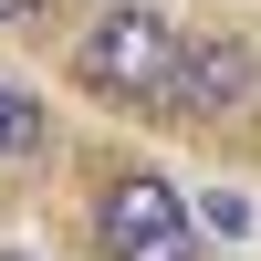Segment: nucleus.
I'll return each mask as SVG.
<instances>
[{"label":"nucleus","instance_id":"2","mask_svg":"<svg viewBox=\"0 0 261 261\" xmlns=\"http://www.w3.org/2000/svg\"><path fill=\"white\" fill-rule=\"evenodd\" d=\"M94 241L115 261H199V209H188L157 167H125V178H105Z\"/></svg>","mask_w":261,"mask_h":261},{"label":"nucleus","instance_id":"1","mask_svg":"<svg viewBox=\"0 0 261 261\" xmlns=\"http://www.w3.org/2000/svg\"><path fill=\"white\" fill-rule=\"evenodd\" d=\"M178 21L167 11H146V0H115V11H94L84 21V42H73V73L94 84V94H115V105H167V84H178Z\"/></svg>","mask_w":261,"mask_h":261},{"label":"nucleus","instance_id":"6","mask_svg":"<svg viewBox=\"0 0 261 261\" xmlns=\"http://www.w3.org/2000/svg\"><path fill=\"white\" fill-rule=\"evenodd\" d=\"M0 11H11V0H0Z\"/></svg>","mask_w":261,"mask_h":261},{"label":"nucleus","instance_id":"4","mask_svg":"<svg viewBox=\"0 0 261 261\" xmlns=\"http://www.w3.org/2000/svg\"><path fill=\"white\" fill-rule=\"evenodd\" d=\"M42 136H53V125H42V105L21 94V84H0V157H42Z\"/></svg>","mask_w":261,"mask_h":261},{"label":"nucleus","instance_id":"5","mask_svg":"<svg viewBox=\"0 0 261 261\" xmlns=\"http://www.w3.org/2000/svg\"><path fill=\"white\" fill-rule=\"evenodd\" d=\"M199 220L220 230V241H241V230H251V199H241V188H209V199H199Z\"/></svg>","mask_w":261,"mask_h":261},{"label":"nucleus","instance_id":"3","mask_svg":"<svg viewBox=\"0 0 261 261\" xmlns=\"http://www.w3.org/2000/svg\"><path fill=\"white\" fill-rule=\"evenodd\" d=\"M167 105H188V115H241V105H261V53L241 32H188Z\"/></svg>","mask_w":261,"mask_h":261}]
</instances>
